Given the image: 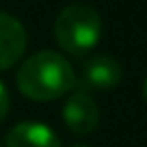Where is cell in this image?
<instances>
[{
	"label": "cell",
	"instance_id": "8",
	"mask_svg": "<svg viewBox=\"0 0 147 147\" xmlns=\"http://www.w3.org/2000/svg\"><path fill=\"white\" fill-rule=\"evenodd\" d=\"M143 97H145V102H147V80L143 82Z\"/></svg>",
	"mask_w": 147,
	"mask_h": 147
},
{
	"label": "cell",
	"instance_id": "2",
	"mask_svg": "<svg viewBox=\"0 0 147 147\" xmlns=\"http://www.w3.org/2000/svg\"><path fill=\"white\" fill-rule=\"evenodd\" d=\"M102 18L89 5H69L54 22V39L65 52L74 56L87 54L100 43Z\"/></svg>",
	"mask_w": 147,
	"mask_h": 147
},
{
	"label": "cell",
	"instance_id": "5",
	"mask_svg": "<svg viewBox=\"0 0 147 147\" xmlns=\"http://www.w3.org/2000/svg\"><path fill=\"white\" fill-rule=\"evenodd\" d=\"M121 82V65L113 56H95L87 61L80 76V89L87 93V89H115Z\"/></svg>",
	"mask_w": 147,
	"mask_h": 147
},
{
	"label": "cell",
	"instance_id": "4",
	"mask_svg": "<svg viewBox=\"0 0 147 147\" xmlns=\"http://www.w3.org/2000/svg\"><path fill=\"white\" fill-rule=\"evenodd\" d=\"M26 30L22 22L0 11V71L13 67L26 50Z\"/></svg>",
	"mask_w": 147,
	"mask_h": 147
},
{
	"label": "cell",
	"instance_id": "6",
	"mask_svg": "<svg viewBox=\"0 0 147 147\" xmlns=\"http://www.w3.org/2000/svg\"><path fill=\"white\" fill-rule=\"evenodd\" d=\"M5 147H61V141L48 125L24 121L7 134Z\"/></svg>",
	"mask_w": 147,
	"mask_h": 147
},
{
	"label": "cell",
	"instance_id": "7",
	"mask_svg": "<svg viewBox=\"0 0 147 147\" xmlns=\"http://www.w3.org/2000/svg\"><path fill=\"white\" fill-rule=\"evenodd\" d=\"M9 110H11V97H9V91H7L5 84L0 82V123L7 119Z\"/></svg>",
	"mask_w": 147,
	"mask_h": 147
},
{
	"label": "cell",
	"instance_id": "3",
	"mask_svg": "<svg viewBox=\"0 0 147 147\" xmlns=\"http://www.w3.org/2000/svg\"><path fill=\"white\" fill-rule=\"evenodd\" d=\"M63 121L74 134H91L100 123V108L89 93L76 91L63 106Z\"/></svg>",
	"mask_w": 147,
	"mask_h": 147
},
{
	"label": "cell",
	"instance_id": "1",
	"mask_svg": "<svg viewBox=\"0 0 147 147\" xmlns=\"http://www.w3.org/2000/svg\"><path fill=\"white\" fill-rule=\"evenodd\" d=\"M76 87V74L67 59L59 52H37L18 69V89L37 102L56 100Z\"/></svg>",
	"mask_w": 147,
	"mask_h": 147
},
{
	"label": "cell",
	"instance_id": "9",
	"mask_svg": "<svg viewBox=\"0 0 147 147\" xmlns=\"http://www.w3.org/2000/svg\"><path fill=\"white\" fill-rule=\"evenodd\" d=\"M74 147H89V145H74Z\"/></svg>",
	"mask_w": 147,
	"mask_h": 147
},
{
	"label": "cell",
	"instance_id": "10",
	"mask_svg": "<svg viewBox=\"0 0 147 147\" xmlns=\"http://www.w3.org/2000/svg\"><path fill=\"white\" fill-rule=\"evenodd\" d=\"M0 147H2V145H0Z\"/></svg>",
	"mask_w": 147,
	"mask_h": 147
}]
</instances>
